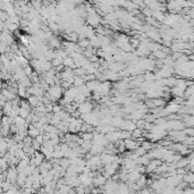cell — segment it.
<instances>
[{
    "label": "cell",
    "mask_w": 194,
    "mask_h": 194,
    "mask_svg": "<svg viewBox=\"0 0 194 194\" xmlns=\"http://www.w3.org/2000/svg\"><path fill=\"white\" fill-rule=\"evenodd\" d=\"M91 137H92V134H89V133H86V134L83 135V139L86 140V141H88V140H91Z\"/></svg>",
    "instance_id": "cell-2"
},
{
    "label": "cell",
    "mask_w": 194,
    "mask_h": 194,
    "mask_svg": "<svg viewBox=\"0 0 194 194\" xmlns=\"http://www.w3.org/2000/svg\"><path fill=\"white\" fill-rule=\"evenodd\" d=\"M124 143L127 145V148H129V149H136V147H137L136 142H134V141H131V140H126Z\"/></svg>",
    "instance_id": "cell-1"
}]
</instances>
